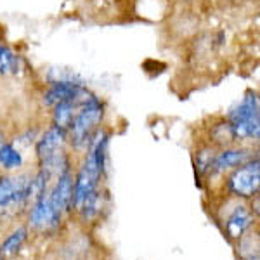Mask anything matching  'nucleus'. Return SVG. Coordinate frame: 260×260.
<instances>
[{
	"instance_id": "obj_1",
	"label": "nucleus",
	"mask_w": 260,
	"mask_h": 260,
	"mask_svg": "<svg viewBox=\"0 0 260 260\" xmlns=\"http://www.w3.org/2000/svg\"><path fill=\"white\" fill-rule=\"evenodd\" d=\"M104 118V104L101 103L99 98L92 95L85 103L78 108L75 113L68 127V139L71 141L73 148L77 149H87L94 137V134L99 130L101 121Z\"/></svg>"
},
{
	"instance_id": "obj_2",
	"label": "nucleus",
	"mask_w": 260,
	"mask_h": 260,
	"mask_svg": "<svg viewBox=\"0 0 260 260\" xmlns=\"http://www.w3.org/2000/svg\"><path fill=\"white\" fill-rule=\"evenodd\" d=\"M228 121L236 141H258V95L255 92H246V95L243 98L241 103L229 113Z\"/></svg>"
},
{
	"instance_id": "obj_3",
	"label": "nucleus",
	"mask_w": 260,
	"mask_h": 260,
	"mask_svg": "<svg viewBox=\"0 0 260 260\" xmlns=\"http://www.w3.org/2000/svg\"><path fill=\"white\" fill-rule=\"evenodd\" d=\"M258 158H251L250 161L243 163L241 167L234 169L229 174L228 180V191L234 198L240 200H251L257 198L258 186H260V169H258Z\"/></svg>"
},
{
	"instance_id": "obj_4",
	"label": "nucleus",
	"mask_w": 260,
	"mask_h": 260,
	"mask_svg": "<svg viewBox=\"0 0 260 260\" xmlns=\"http://www.w3.org/2000/svg\"><path fill=\"white\" fill-rule=\"evenodd\" d=\"M31 175H2L0 177V213L26 207L30 203Z\"/></svg>"
},
{
	"instance_id": "obj_5",
	"label": "nucleus",
	"mask_w": 260,
	"mask_h": 260,
	"mask_svg": "<svg viewBox=\"0 0 260 260\" xmlns=\"http://www.w3.org/2000/svg\"><path fill=\"white\" fill-rule=\"evenodd\" d=\"M61 220L62 219L57 215L56 210L52 208V205H50L47 191H44L31 203L30 213H28V228L40 234H45L59 228Z\"/></svg>"
},
{
	"instance_id": "obj_6",
	"label": "nucleus",
	"mask_w": 260,
	"mask_h": 260,
	"mask_svg": "<svg viewBox=\"0 0 260 260\" xmlns=\"http://www.w3.org/2000/svg\"><path fill=\"white\" fill-rule=\"evenodd\" d=\"M73 172L66 170L61 175H57L52 186H49L47 196L49 201L52 205V208L56 210L57 215L62 219L64 213L71 210V198H73Z\"/></svg>"
},
{
	"instance_id": "obj_7",
	"label": "nucleus",
	"mask_w": 260,
	"mask_h": 260,
	"mask_svg": "<svg viewBox=\"0 0 260 260\" xmlns=\"http://www.w3.org/2000/svg\"><path fill=\"white\" fill-rule=\"evenodd\" d=\"M255 220H257V213L251 212L245 203H238L225 219L224 231L229 240L240 241L241 238L246 236V233L251 231Z\"/></svg>"
},
{
	"instance_id": "obj_8",
	"label": "nucleus",
	"mask_w": 260,
	"mask_h": 260,
	"mask_svg": "<svg viewBox=\"0 0 260 260\" xmlns=\"http://www.w3.org/2000/svg\"><path fill=\"white\" fill-rule=\"evenodd\" d=\"M66 142H68V132H66V130L56 127V125L49 127L44 132V136L39 139V142H37V148H35L37 158H39V165L47 161L49 158L62 153Z\"/></svg>"
},
{
	"instance_id": "obj_9",
	"label": "nucleus",
	"mask_w": 260,
	"mask_h": 260,
	"mask_svg": "<svg viewBox=\"0 0 260 260\" xmlns=\"http://www.w3.org/2000/svg\"><path fill=\"white\" fill-rule=\"evenodd\" d=\"M253 158V151L246 148H225L215 154L210 167V174H224L228 170H234L241 167L243 163L250 161Z\"/></svg>"
},
{
	"instance_id": "obj_10",
	"label": "nucleus",
	"mask_w": 260,
	"mask_h": 260,
	"mask_svg": "<svg viewBox=\"0 0 260 260\" xmlns=\"http://www.w3.org/2000/svg\"><path fill=\"white\" fill-rule=\"evenodd\" d=\"M83 89H85V87L75 82H66V80L54 82L52 85L44 92V104L49 108H54L56 104L77 98L78 94H82Z\"/></svg>"
},
{
	"instance_id": "obj_11",
	"label": "nucleus",
	"mask_w": 260,
	"mask_h": 260,
	"mask_svg": "<svg viewBox=\"0 0 260 260\" xmlns=\"http://www.w3.org/2000/svg\"><path fill=\"white\" fill-rule=\"evenodd\" d=\"M26 240H28V228L14 229L6 240L0 243V255H2L4 258L14 257V255L23 248Z\"/></svg>"
},
{
	"instance_id": "obj_12",
	"label": "nucleus",
	"mask_w": 260,
	"mask_h": 260,
	"mask_svg": "<svg viewBox=\"0 0 260 260\" xmlns=\"http://www.w3.org/2000/svg\"><path fill=\"white\" fill-rule=\"evenodd\" d=\"M23 153L11 142L0 144V167L4 170H19L23 167Z\"/></svg>"
},
{
	"instance_id": "obj_13",
	"label": "nucleus",
	"mask_w": 260,
	"mask_h": 260,
	"mask_svg": "<svg viewBox=\"0 0 260 260\" xmlns=\"http://www.w3.org/2000/svg\"><path fill=\"white\" fill-rule=\"evenodd\" d=\"M18 71H19V57L9 47L0 44V73L16 75Z\"/></svg>"
},
{
	"instance_id": "obj_14",
	"label": "nucleus",
	"mask_w": 260,
	"mask_h": 260,
	"mask_svg": "<svg viewBox=\"0 0 260 260\" xmlns=\"http://www.w3.org/2000/svg\"><path fill=\"white\" fill-rule=\"evenodd\" d=\"M215 149L213 148H203L198 153V158H196V167H198L200 172H210V167L213 163V158H215Z\"/></svg>"
},
{
	"instance_id": "obj_15",
	"label": "nucleus",
	"mask_w": 260,
	"mask_h": 260,
	"mask_svg": "<svg viewBox=\"0 0 260 260\" xmlns=\"http://www.w3.org/2000/svg\"><path fill=\"white\" fill-rule=\"evenodd\" d=\"M243 260H258V253L257 255H250V257H246V258H243Z\"/></svg>"
},
{
	"instance_id": "obj_16",
	"label": "nucleus",
	"mask_w": 260,
	"mask_h": 260,
	"mask_svg": "<svg viewBox=\"0 0 260 260\" xmlns=\"http://www.w3.org/2000/svg\"><path fill=\"white\" fill-rule=\"evenodd\" d=\"M4 142V136H2V132H0V144Z\"/></svg>"
},
{
	"instance_id": "obj_17",
	"label": "nucleus",
	"mask_w": 260,
	"mask_h": 260,
	"mask_svg": "<svg viewBox=\"0 0 260 260\" xmlns=\"http://www.w3.org/2000/svg\"><path fill=\"white\" fill-rule=\"evenodd\" d=\"M0 260H6V258H4V257H2V255H0Z\"/></svg>"
}]
</instances>
